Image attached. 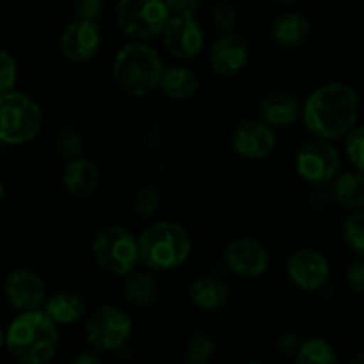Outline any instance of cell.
I'll use <instances>...</instances> for the list:
<instances>
[{"label":"cell","mask_w":364,"mask_h":364,"mask_svg":"<svg viewBox=\"0 0 364 364\" xmlns=\"http://www.w3.org/2000/svg\"><path fill=\"white\" fill-rule=\"evenodd\" d=\"M301 117L315 137L326 141L345 137L358 123V91L345 82L320 85L304 102Z\"/></svg>","instance_id":"6da1fadb"},{"label":"cell","mask_w":364,"mask_h":364,"mask_svg":"<svg viewBox=\"0 0 364 364\" xmlns=\"http://www.w3.org/2000/svg\"><path fill=\"white\" fill-rule=\"evenodd\" d=\"M6 348L21 364L48 363L59 347L57 323L41 309L20 311L6 331Z\"/></svg>","instance_id":"7a4b0ae2"},{"label":"cell","mask_w":364,"mask_h":364,"mask_svg":"<svg viewBox=\"0 0 364 364\" xmlns=\"http://www.w3.org/2000/svg\"><path fill=\"white\" fill-rule=\"evenodd\" d=\"M162 71L160 53L141 39L121 46L112 63L114 82L132 98H146L159 89Z\"/></svg>","instance_id":"3957f363"},{"label":"cell","mask_w":364,"mask_h":364,"mask_svg":"<svg viewBox=\"0 0 364 364\" xmlns=\"http://www.w3.org/2000/svg\"><path fill=\"white\" fill-rule=\"evenodd\" d=\"M139 262L151 270H174L183 265L192 251L191 235L173 220L149 224L139 235Z\"/></svg>","instance_id":"277c9868"},{"label":"cell","mask_w":364,"mask_h":364,"mask_svg":"<svg viewBox=\"0 0 364 364\" xmlns=\"http://www.w3.org/2000/svg\"><path fill=\"white\" fill-rule=\"evenodd\" d=\"M41 127V107L32 96L14 89L0 96V142L9 146L31 142Z\"/></svg>","instance_id":"5b68a950"},{"label":"cell","mask_w":364,"mask_h":364,"mask_svg":"<svg viewBox=\"0 0 364 364\" xmlns=\"http://www.w3.org/2000/svg\"><path fill=\"white\" fill-rule=\"evenodd\" d=\"M92 256L103 270L127 276L139 265V240L123 226H105L95 235Z\"/></svg>","instance_id":"8992f818"},{"label":"cell","mask_w":364,"mask_h":364,"mask_svg":"<svg viewBox=\"0 0 364 364\" xmlns=\"http://www.w3.org/2000/svg\"><path fill=\"white\" fill-rule=\"evenodd\" d=\"M169 18L164 0H117L114 20L123 34L134 39H149L160 36Z\"/></svg>","instance_id":"52a82bcc"},{"label":"cell","mask_w":364,"mask_h":364,"mask_svg":"<svg viewBox=\"0 0 364 364\" xmlns=\"http://www.w3.org/2000/svg\"><path fill=\"white\" fill-rule=\"evenodd\" d=\"M132 329L130 315L124 309L109 304L92 311L84 326L85 340L98 354L119 350L130 338Z\"/></svg>","instance_id":"ba28073f"},{"label":"cell","mask_w":364,"mask_h":364,"mask_svg":"<svg viewBox=\"0 0 364 364\" xmlns=\"http://www.w3.org/2000/svg\"><path fill=\"white\" fill-rule=\"evenodd\" d=\"M340 153L326 139L306 141L295 153V169L299 176L311 185H331L340 173Z\"/></svg>","instance_id":"9c48e42d"},{"label":"cell","mask_w":364,"mask_h":364,"mask_svg":"<svg viewBox=\"0 0 364 364\" xmlns=\"http://www.w3.org/2000/svg\"><path fill=\"white\" fill-rule=\"evenodd\" d=\"M160 36L167 52L180 60L196 59L205 48V32L196 14H169Z\"/></svg>","instance_id":"30bf717a"},{"label":"cell","mask_w":364,"mask_h":364,"mask_svg":"<svg viewBox=\"0 0 364 364\" xmlns=\"http://www.w3.org/2000/svg\"><path fill=\"white\" fill-rule=\"evenodd\" d=\"M230 141L233 151L242 159L263 160L272 155L276 148V128L259 117H249L235 124Z\"/></svg>","instance_id":"8fae6325"},{"label":"cell","mask_w":364,"mask_h":364,"mask_svg":"<svg viewBox=\"0 0 364 364\" xmlns=\"http://www.w3.org/2000/svg\"><path fill=\"white\" fill-rule=\"evenodd\" d=\"M287 276L291 284L304 291H318L329 283V259L313 247H301L287 262Z\"/></svg>","instance_id":"7c38bea8"},{"label":"cell","mask_w":364,"mask_h":364,"mask_svg":"<svg viewBox=\"0 0 364 364\" xmlns=\"http://www.w3.org/2000/svg\"><path fill=\"white\" fill-rule=\"evenodd\" d=\"M224 263L228 270L238 277H259L270 263L269 249L255 237H240L231 240L224 249Z\"/></svg>","instance_id":"4fadbf2b"},{"label":"cell","mask_w":364,"mask_h":364,"mask_svg":"<svg viewBox=\"0 0 364 364\" xmlns=\"http://www.w3.org/2000/svg\"><path fill=\"white\" fill-rule=\"evenodd\" d=\"M102 46V31L91 20L75 18L60 32L59 50L70 63H87Z\"/></svg>","instance_id":"5bb4252c"},{"label":"cell","mask_w":364,"mask_h":364,"mask_svg":"<svg viewBox=\"0 0 364 364\" xmlns=\"http://www.w3.org/2000/svg\"><path fill=\"white\" fill-rule=\"evenodd\" d=\"M4 297L18 313L39 309L46 301L45 281L34 270L16 269L4 281Z\"/></svg>","instance_id":"9a60e30c"},{"label":"cell","mask_w":364,"mask_h":364,"mask_svg":"<svg viewBox=\"0 0 364 364\" xmlns=\"http://www.w3.org/2000/svg\"><path fill=\"white\" fill-rule=\"evenodd\" d=\"M212 70L219 77H237L249 63V46L238 32H220L208 52Z\"/></svg>","instance_id":"2e32d148"},{"label":"cell","mask_w":364,"mask_h":364,"mask_svg":"<svg viewBox=\"0 0 364 364\" xmlns=\"http://www.w3.org/2000/svg\"><path fill=\"white\" fill-rule=\"evenodd\" d=\"M302 105L294 92L287 89H274L265 92L258 103L259 119L274 128L291 127L301 117Z\"/></svg>","instance_id":"e0dca14e"},{"label":"cell","mask_w":364,"mask_h":364,"mask_svg":"<svg viewBox=\"0 0 364 364\" xmlns=\"http://www.w3.org/2000/svg\"><path fill=\"white\" fill-rule=\"evenodd\" d=\"M231 290L230 284L220 277L206 274L194 279L188 287V299L192 306L198 308L199 311L217 313L224 309L230 302Z\"/></svg>","instance_id":"ac0fdd59"},{"label":"cell","mask_w":364,"mask_h":364,"mask_svg":"<svg viewBox=\"0 0 364 364\" xmlns=\"http://www.w3.org/2000/svg\"><path fill=\"white\" fill-rule=\"evenodd\" d=\"M100 178L102 174H100L98 166L80 155L77 159L66 160L60 181H63L64 191L73 198H89L98 188Z\"/></svg>","instance_id":"d6986e66"},{"label":"cell","mask_w":364,"mask_h":364,"mask_svg":"<svg viewBox=\"0 0 364 364\" xmlns=\"http://www.w3.org/2000/svg\"><path fill=\"white\" fill-rule=\"evenodd\" d=\"M270 36H272L274 43L283 48H299L311 36V21L302 13L288 11V13L279 14L272 21Z\"/></svg>","instance_id":"ffe728a7"},{"label":"cell","mask_w":364,"mask_h":364,"mask_svg":"<svg viewBox=\"0 0 364 364\" xmlns=\"http://www.w3.org/2000/svg\"><path fill=\"white\" fill-rule=\"evenodd\" d=\"M198 75L188 66L173 64V66H164L162 77H160L159 89L166 98L174 102H185L191 100L198 91Z\"/></svg>","instance_id":"44dd1931"},{"label":"cell","mask_w":364,"mask_h":364,"mask_svg":"<svg viewBox=\"0 0 364 364\" xmlns=\"http://www.w3.org/2000/svg\"><path fill=\"white\" fill-rule=\"evenodd\" d=\"M43 311L57 323V326H70L80 320L85 311V301L75 290H59L45 301Z\"/></svg>","instance_id":"7402d4cb"},{"label":"cell","mask_w":364,"mask_h":364,"mask_svg":"<svg viewBox=\"0 0 364 364\" xmlns=\"http://www.w3.org/2000/svg\"><path fill=\"white\" fill-rule=\"evenodd\" d=\"M333 199L345 210H363L364 208V173L361 171H348V173H338L334 178Z\"/></svg>","instance_id":"603a6c76"},{"label":"cell","mask_w":364,"mask_h":364,"mask_svg":"<svg viewBox=\"0 0 364 364\" xmlns=\"http://www.w3.org/2000/svg\"><path fill=\"white\" fill-rule=\"evenodd\" d=\"M124 277L127 279H124L123 284V294L132 306H135V308H149V306L159 301V283H156L151 274L132 270Z\"/></svg>","instance_id":"cb8c5ba5"},{"label":"cell","mask_w":364,"mask_h":364,"mask_svg":"<svg viewBox=\"0 0 364 364\" xmlns=\"http://www.w3.org/2000/svg\"><path fill=\"white\" fill-rule=\"evenodd\" d=\"M299 364H336L338 355L333 345L322 338H309L302 341L294 355Z\"/></svg>","instance_id":"d4e9b609"},{"label":"cell","mask_w":364,"mask_h":364,"mask_svg":"<svg viewBox=\"0 0 364 364\" xmlns=\"http://www.w3.org/2000/svg\"><path fill=\"white\" fill-rule=\"evenodd\" d=\"M215 354V340L206 331H198L185 347V359L191 364H206Z\"/></svg>","instance_id":"484cf974"},{"label":"cell","mask_w":364,"mask_h":364,"mask_svg":"<svg viewBox=\"0 0 364 364\" xmlns=\"http://www.w3.org/2000/svg\"><path fill=\"white\" fill-rule=\"evenodd\" d=\"M343 238L355 255L364 256V208L354 210L343 223Z\"/></svg>","instance_id":"4316f807"},{"label":"cell","mask_w":364,"mask_h":364,"mask_svg":"<svg viewBox=\"0 0 364 364\" xmlns=\"http://www.w3.org/2000/svg\"><path fill=\"white\" fill-rule=\"evenodd\" d=\"M345 155L355 171L364 173V124L354 127L345 135Z\"/></svg>","instance_id":"83f0119b"},{"label":"cell","mask_w":364,"mask_h":364,"mask_svg":"<svg viewBox=\"0 0 364 364\" xmlns=\"http://www.w3.org/2000/svg\"><path fill=\"white\" fill-rule=\"evenodd\" d=\"M55 149L64 160L77 159L84 151V141L73 128H60L55 137Z\"/></svg>","instance_id":"f1b7e54d"},{"label":"cell","mask_w":364,"mask_h":364,"mask_svg":"<svg viewBox=\"0 0 364 364\" xmlns=\"http://www.w3.org/2000/svg\"><path fill=\"white\" fill-rule=\"evenodd\" d=\"M160 206V191L155 185H144L135 196L134 208L141 217H151Z\"/></svg>","instance_id":"f546056e"},{"label":"cell","mask_w":364,"mask_h":364,"mask_svg":"<svg viewBox=\"0 0 364 364\" xmlns=\"http://www.w3.org/2000/svg\"><path fill=\"white\" fill-rule=\"evenodd\" d=\"M210 20H212L213 27L219 28L220 32H230L237 25V9L230 2H217L210 9Z\"/></svg>","instance_id":"4dcf8cb0"},{"label":"cell","mask_w":364,"mask_h":364,"mask_svg":"<svg viewBox=\"0 0 364 364\" xmlns=\"http://www.w3.org/2000/svg\"><path fill=\"white\" fill-rule=\"evenodd\" d=\"M18 78L16 59L7 50L0 48V96L13 91Z\"/></svg>","instance_id":"1f68e13d"},{"label":"cell","mask_w":364,"mask_h":364,"mask_svg":"<svg viewBox=\"0 0 364 364\" xmlns=\"http://www.w3.org/2000/svg\"><path fill=\"white\" fill-rule=\"evenodd\" d=\"M345 283L354 294H364V256H359L355 262L347 267Z\"/></svg>","instance_id":"d6a6232c"},{"label":"cell","mask_w":364,"mask_h":364,"mask_svg":"<svg viewBox=\"0 0 364 364\" xmlns=\"http://www.w3.org/2000/svg\"><path fill=\"white\" fill-rule=\"evenodd\" d=\"M73 9L75 18L96 21L105 9V2L103 0H75Z\"/></svg>","instance_id":"836d02e7"},{"label":"cell","mask_w":364,"mask_h":364,"mask_svg":"<svg viewBox=\"0 0 364 364\" xmlns=\"http://www.w3.org/2000/svg\"><path fill=\"white\" fill-rule=\"evenodd\" d=\"M169 14H196L203 0H164Z\"/></svg>","instance_id":"e575fe53"},{"label":"cell","mask_w":364,"mask_h":364,"mask_svg":"<svg viewBox=\"0 0 364 364\" xmlns=\"http://www.w3.org/2000/svg\"><path fill=\"white\" fill-rule=\"evenodd\" d=\"M299 345H301V341L297 340L295 334H283V336L277 340V348H279V352H283V354L287 355L297 354Z\"/></svg>","instance_id":"d590c367"},{"label":"cell","mask_w":364,"mask_h":364,"mask_svg":"<svg viewBox=\"0 0 364 364\" xmlns=\"http://www.w3.org/2000/svg\"><path fill=\"white\" fill-rule=\"evenodd\" d=\"M98 363H100L98 352H95L92 348L91 350L82 352V354L75 355L73 358V364H98Z\"/></svg>","instance_id":"8d00e7d4"},{"label":"cell","mask_w":364,"mask_h":364,"mask_svg":"<svg viewBox=\"0 0 364 364\" xmlns=\"http://www.w3.org/2000/svg\"><path fill=\"white\" fill-rule=\"evenodd\" d=\"M4 343H6V333H4L2 327H0V348L4 347Z\"/></svg>","instance_id":"74e56055"},{"label":"cell","mask_w":364,"mask_h":364,"mask_svg":"<svg viewBox=\"0 0 364 364\" xmlns=\"http://www.w3.org/2000/svg\"><path fill=\"white\" fill-rule=\"evenodd\" d=\"M4 198H6V187H4V185L0 183V201H2Z\"/></svg>","instance_id":"f35d334b"},{"label":"cell","mask_w":364,"mask_h":364,"mask_svg":"<svg viewBox=\"0 0 364 364\" xmlns=\"http://www.w3.org/2000/svg\"><path fill=\"white\" fill-rule=\"evenodd\" d=\"M270 2H276V4H290V2H295V0H270Z\"/></svg>","instance_id":"ab89813d"},{"label":"cell","mask_w":364,"mask_h":364,"mask_svg":"<svg viewBox=\"0 0 364 364\" xmlns=\"http://www.w3.org/2000/svg\"><path fill=\"white\" fill-rule=\"evenodd\" d=\"M318 2H327V0H318Z\"/></svg>","instance_id":"60d3db41"}]
</instances>
